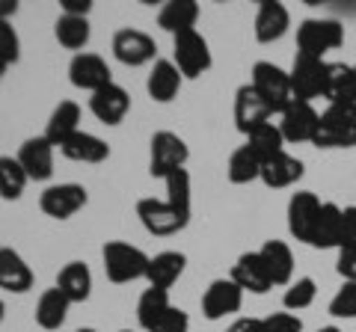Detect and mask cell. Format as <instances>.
I'll use <instances>...</instances> for the list:
<instances>
[{
  "mask_svg": "<svg viewBox=\"0 0 356 332\" xmlns=\"http://www.w3.org/2000/svg\"><path fill=\"white\" fill-rule=\"evenodd\" d=\"M102 261H104V273L113 285H128L137 279H146L149 273V261L152 256H146L140 247L125 240H107L102 249Z\"/></svg>",
  "mask_w": 356,
  "mask_h": 332,
  "instance_id": "obj_1",
  "label": "cell"
},
{
  "mask_svg": "<svg viewBox=\"0 0 356 332\" xmlns=\"http://www.w3.org/2000/svg\"><path fill=\"white\" fill-rule=\"evenodd\" d=\"M312 146L353 149L356 146V104H330L324 113H321Z\"/></svg>",
  "mask_w": 356,
  "mask_h": 332,
  "instance_id": "obj_2",
  "label": "cell"
},
{
  "mask_svg": "<svg viewBox=\"0 0 356 332\" xmlns=\"http://www.w3.org/2000/svg\"><path fill=\"white\" fill-rule=\"evenodd\" d=\"M288 74H291L294 101L312 104L315 98H327V90H330V63L297 53L294 65H291V72H288Z\"/></svg>",
  "mask_w": 356,
  "mask_h": 332,
  "instance_id": "obj_3",
  "label": "cell"
},
{
  "mask_svg": "<svg viewBox=\"0 0 356 332\" xmlns=\"http://www.w3.org/2000/svg\"><path fill=\"white\" fill-rule=\"evenodd\" d=\"M344 42V27L336 18H306L297 30V53L324 60V53L336 51Z\"/></svg>",
  "mask_w": 356,
  "mask_h": 332,
  "instance_id": "obj_4",
  "label": "cell"
},
{
  "mask_svg": "<svg viewBox=\"0 0 356 332\" xmlns=\"http://www.w3.org/2000/svg\"><path fill=\"white\" fill-rule=\"evenodd\" d=\"M252 90L264 98V104L273 110V113H282V110L294 101V92H291V74L285 69H280L276 63H255L252 65Z\"/></svg>",
  "mask_w": 356,
  "mask_h": 332,
  "instance_id": "obj_5",
  "label": "cell"
},
{
  "mask_svg": "<svg viewBox=\"0 0 356 332\" xmlns=\"http://www.w3.org/2000/svg\"><path fill=\"white\" fill-rule=\"evenodd\" d=\"M172 63L178 65L181 77H202L211 69V48H208V39L202 36L199 30H187V33H178L172 36Z\"/></svg>",
  "mask_w": 356,
  "mask_h": 332,
  "instance_id": "obj_6",
  "label": "cell"
},
{
  "mask_svg": "<svg viewBox=\"0 0 356 332\" xmlns=\"http://www.w3.org/2000/svg\"><path fill=\"white\" fill-rule=\"evenodd\" d=\"M191 160L187 142L172 131H158L149 142V172L152 179H166L175 169H184Z\"/></svg>",
  "mask_w": 356,
  "mask_h": 332,
  "instance_id": "obj_7",
  "label": "cell"
},
{
  "mask_svg": "<svg viewBox=\"0 0 356 332\" xmlns=\"http://www.w3.org/2000/svg\"><path fill=\"white\" fill-rule=\"evenodd\" d=\"M110 48H113V57L128 65V69H137V65H149L158 60V45H154V39L149 33H143L137 27H122L113 33V42H110Z\"/></svg>",
  "mask_w": 356,
  "mask_h": 332,
  "instance_id": "obj_8",
  "label": "cell"
},
{
  "mask_svg": "<svg viewBox=\"0 0 356 332\" xmlns=\"http://www.w3.org/2000/svg\"><path fill=\"white\" fill-rule=\"evenodd\" d=\"M89 202V193L83 184H74V181H65V184H51L44 187L42 196H39V208L44 217L51 219H69L74 217L81 208H86Z\"/></svg>",
  "mask_w": 356,
  "mask_h": 332,
  "instance_id": "obj_9",
  "label": "cell"
},
{
  "mask_svg": "<svg viewBox=\"0 0 356 332\" xmlns=\"http://www.w3.org/2000/svg\"><path fill=\"white\" fill-rule=\"evenodd\" d=\"M137 217L143 229L149 231L154 238H170V235H178L181 229H187L191 219H184L175 208L166 202V199H140L137 202Z\"/></svg>",
  "mask_w": 356,
  "mask_h": 332,
  "instance_id": "obj_10",
  "label": "cell"
},
{
  "mask_svg": "<svg viewBox=\"0 0 356 332\" xmlns=\"http://www.w3.org/2000/svg\"><path fill=\"white\" fill-rule=\"evenodd\" d=\"M69 81L74 90H86V92H98L107 83H113V72L104 63V57L98 53H74L69 63Z\"/></svg>",
  "mask_w": 356,
  "mask_h": 332,
  "instance_id": "obj_11",
  "label": "cell"
},
{
  "mask_svg": "<svg viewBox=\"0 0 356 332\" xmlns=\"http://www.w3.org/2000/svg\"><path fill=\"white\" fill-rule=\"evenodd\" d=\"M241 306H243V291L232 279H214L202 294V315L208 320H222L235 315L241 312Z\"/></svg>",
  "mask_w": 356,
  "mask_h": 332,
  "instance_id": "obj_12",
  "label": "cell"
},
{
  "mask_svg": "<svg viewBox=\"0 0 356 332\" xmlns=\"http://www.w3.org/2000/svg\"><path fill=\"white\" fill-rule=\"evenodd\" d=\"M280 116H282L280 131H282L285 142H312V140H315L321 113H318V110L312 107V104H306V101H291Z\"/></svg>",
  "mask_w": 356,
  "mask_h": 332,
  "instance_id": "obj_13",
  "label": "cell"
},
{
  "mask_svg": "<svg viewBox=\"0 0 356 332\" xmlns=\"http://www.w3.org/2000/svg\"><path fill=\"white\" fill-rule=\"evenodd\" d=\"M273 116V110L264 104V98L252 90V83H243L241 90L235 92V125L243 137L252 134L255 128L267 125Z\"/></svg>",
  "mask_w": 356,
  "mask_h": 332,
  "instance_id": "obj_14",
  "label": "cell"
},
{
  "mask_svg": "<svg viewBox=\"0 0 356 332\" xmlns=\"http://www.w3.org/2000/svg\"><path fill=\"white\" fill-rule=\"evenodd\" d=\"M232 282H238V288L243 294H267L273 288V279L267 273V264L261 258V252H243V256L235 261L232 267Z\"/></svg>",
  "mask_w": 356,
  "mask_h": 332,
  "instance_id": "obj_15",
  "label": "cell"
},
{
  "mask_svg": "<svg viewBox=\"0 0 356 332\" xmlns=\"http://www.w3.org/2000/svg\"><path fill=\"white\" fill-rule=\"evenodd\" d=\"M15 158H18L21 166H24L30 181H48L54 175V146L44 137L24 140Z\"/></svg>",
  "mask_w": 356,
  "mask_h": 332,
  "instance_id": "obj_16",
  "label": "cell"
},
{
  "mask_svg": "<svg viewBox=\"0 0 356 332\" xmlns=\"http://www.w3.org/2000/svg\"><path fill=\"white\" fill-rule=\"evenodd\" d=\"M89 110H92V116L102 122V125H119L131 110V95L122 90L119 83H107L104 90L92 92V98H89Z\"/></svg>",
  "mask_w": 356,
  "mask_h": 332,
  "instance_id": "obj_17",
  "label": "cell"
},
{
  "mask_svg": "<svg viewBox=\"0 0 356 332\" xmlns=\"http://www.w3.org/2000/svg\"><path fill=\"white\" fill-rule=\"evenodd\" d=\"M288 27H291V13L280 0H261L259 13H255V39L261 45H270V42H280Z\"/></svg>",
  "mask_w": 356,
  "mask_h": 332,
  "instance_id": "obj_18",
  "label": "cell"
},
{
  "mask_svg": "<svg viewBox=\"0 0 356 332\" xmlns=\"http://www.w3.org/2000/svg\"><path fill=\"white\" fill-rule=\"evenodd\" d=\"M321 205L324 202H321L315 193H309V190H300V193L291 196V202H288V231H291L297 240L309 243L312 226H315V219H318Z\"/></svg>",
  "mask_w": 356,
  "mask_h": 332,
  "instance_id": "obj_19",
  "label": "cell"
},
{
  "mask_svg": "<svg viewBox=\"0 0 356 332\" xmlns=\"http://www.w3.org/2000/svg\"><path fill=\"white\" fill-rule=\"evenodd\" d=\"M181 81L184 77L172 60H154L152 69H149V77H146V92H149L152 101L170 104L178 95V90H181Z\"/></svg>",
  "mask_w": 356,
  "mask_h": 332,
  "instance_id": "obj_20",
  "label": "cell"
},
{
  "mask_svg": "<svg viewBox=\"0 0 356 332\" xmlns=\"http://www.w3.org/2000/svg\"><path fill=\"white\" fill-rule=\"evenodd\" d=\"M33 288V270L24 256L15 249H0V291L6 294H27Z\"/></svg>",
  "mask_w": 356,
  "mask_h": 332,
  "instance_id": "obj_21",
  "label": "cell"
},
{
  "mask_svg": "<svg viewBox=\"0 0 356 332\" xmlns=\"http://www.w3.org/2000/svg\"><path fill=\"white\" fill-rule=\"evenodd\" d=\"M341 211L336 202H324L318 211V219L312 226L309 247L315 249H341Z\"/></svg>",
  "mask_w": 356,
  "mask_h": 332,
  "instance_id": "obj_22",
  "label": "cell"
},
{
  "mask_svg": "<svg viewBox=\"0 0 356 332\" xmlns=\"http://www.w3.org/2000/svg\"><path fill=\"white\" fill-rule=\"evenodd\" d=\"M184 267H187V256H184V252H175V249L158 252V256H152V261H149L146 282H149V288L170 291V288L184 276Z\"/></svg>",
  "mask_w": 356,
  "mask_h": 332,
  "instance_id": "obj_23",
  "label": "cell"
},
{
  "mask_svg": "<svg viewBox=\"0 0 356 332\" xmlns=\"http://www.w3.org/2000/svg\"><path fill=\"white\" fill-rule=\"evenodd\" d=\"M60 154L74 163H104L110 158V146L102 137L89 134V131H77L74 137H69L60 146Z\"/></svg>",
  "mask_w": 356,
  "mask_h": 332,
  "instance_id": "obj_24",
  "label": "cell"
},
{
  "mask_svg": "<svg viewBox=\"0 0 356 332\" xmlns=\"http://www.w3.org/2000/svg\"><path fill=\"white\" fill-rule=\"evenodd\" d=\"M77 131H81V107L74 101H60L54 107V113L48 119V125H44V140L51 142L54 149H60L65 140L74 137Z\"/></svg>",
  "mask_w": 356,
  "mask_h": 332,
  "instance_id": "obj_25",
  "label": "cell"
},
{
  "mask_svg": "<svg viewBox=\"0 0 356 332\" xmlns=\"http://www.w3.org/2000/svg\"><path fill=\"white\" fill-rule=\"evenodd\" d=\"M303 179V160L291 158L288 151H280L276 158L261 163V181L273 190H282V187H291Z\"/></svg>",
  "mask_w": 356,
  "mask_h": 332,
  "instance_id": "obj_26",
  "label": "cell"
},
{
  "mask_svg": "<svg viewBox=\"0 0 356 332\" xmlns=\"http://www.w3.org/2000/svg\"><path fill=\"white\" fill-rule=\"evenodd\" d=\"M196 21H199V3L196 0H166L158 13V27L172 33H187V30H196Z\"/></svg>",
  "mask_w": 356,
  "mask_h": 332,
  "instance_id": "obj_27",
  "label": "cell"
},
{
  "mask_svg": "<svg viewBox=\"0 0 356 332\" xmlns=\"http://www.w3.org/2000/svg\"><path fill=\"white\" fill-rule=\"evenodd\" d=\"M57 288L65 294V300L72 306L74 303H86L92 297V273L83 261H69L65 267L57 273Z\"/></svg>",
  "mask_w": 356,
  "mask_h": 332,
  "instance_id": "obj_28",
  "label": "cell"
},
{
  "mask_svg": "<svg viewBox=\"0 0 356 332\" xmlns=\"http://www.w3.org/2000/svg\"><path fill=\"white\" fill-rule=\"evenodd\" d=\"M259 252L267 264V273H270L273 285H291L294 282V252L285 240H264V247Z\"/></svg>",
  "mask_w": 356,
  "mask_h": 332,
  "instance_id": "obj_29",
  "label": "cell"
},
{
  "mask_svg": "<svg viewBox=\"0 0 356 332\" xmlns=\"http://www.w3.org/2000/svg\"><path fill=\"white\" fill-rule=\"evenodd\" d=\"M69 308H72V303L65 300V294L60 291L57 285H54V288H48V291H42L33 317H36V324L42 329L54 332V329H60L65 324V317H69Z\"/></svg>",
  "mask_w": 356,
  "mask_h": 332,
  "instance_id": "obj_30",
  "label": "cell"
},
{
  "mask_svg": "<svg viewBox=\"0 0 356 332\" xmlns=\"http://www.w3.org/2000/svg\"><path fill=\"white\" fill-rule=\"evenodd\" d=\"M54 36L65 51H77L83 53V48L89 45V36H92V27H89V18L83 15H60L57 24H54Z\"/></svg>",
  "mask_w": 356,
  "mask_h": 332,
  "instance_id": "obj_31",
  "label": "cell"
},
{
  "mask_svg": "<svg viewBox=\"0 0 356 332\" xmlns=\"http://www.w3.org/2000/svg\"><path fill=\"white\" fill-rule=\"evenodd\" d=\"M330 104H356V65L330 63Z\"/></svg>",
  "mask_w": 356,
  "mask_h": 332,
  "instance_id": "obj_32",
  "label": "cell"
},
{
  "mask_svg": "<svg viewBox=\"0 0 356 332\" xmlns=\"http://www.w3.org/2000/svg\"><path fill=\"white\" fill-rule=\"evenodd\" d=\"M166 184V202H170L184 219H191L193 211V184H191V172L187 169H175L163 179Z\"/></svg>",
  "mask_w": 356,
  "mask_h": 332,
  "instance_id": "obj_33",
  "label": "cell"
},
{
  "mask_svg": "<svg viewBox=\"0 0 356 332\" xmlns=\"http://www.w3.org/2000/svg\"><path fill=\"white\" fill-rule=\"evenodd\" d=\"M226 175H229L232 184H250L255 179H261V158L247 146V142H243L241 149L232 151L229 166H226Z\"/></svg>",
  "mask_w": 356,
  "mask_h": 332,
  "instance_id": "obj_34",
  "label": "cell"
},
{
  "mask_svg": "<svg viewBox=\"0 0 356 332\" xmlns=\"http://www.w3.org/2000/svg\"><path fill=\"white\" fill-rule=\"evenodd\" d=\"M27 172L24 166L18 163V158H9V154H0V196L6 199V202H18L21 196L27 190Z\"/></svg>",
  "mask_w": 356,
  "mask_h": 332,
  "instance_id": "obj_35",
  "label": "cell"
},
{
  "mask_svg": "<svg viewBox=\"0 0 356 332\" xmlns=\"http://www.w3.org/2000/svg\"><path fill=\"white\" fill-rule=\"evenodd\" d=\"M247 146H250L255 154H259L261 163H264V160L276 158V154H280V151H285V137H282L280 125H273V122H267V125L255 128L252 134H247Z\"/></svg>",
  "mask_w": 356,
  "mask_h": 332,
  "instance_id": "obj_36",
  "label": "cell"
},
{
  "mask_svg": "<svg viewBox=\"0 0 356 332\" xmlns=\"http://www.w3.org/2000/svg\"><path fill=\"white\" fill-rule=\"evenodd\" d=\"M170 291H161V288H146L137 300V324L143 332H149L152 324L158 320L166 308H170Z\"/></svg>",
  "mask_w": 356,
  "mask_h": 332,
  "instance_id": "obj_37",
  "label": "cell"
},
{
  "mask_svg": "<svg viewBox=\"0 0 356 332\" xmlns=\"http://www.w3.org/2000/svg\"><path fill=\"white\" fill-rule=\"evenodd\" d=\"M315 297H318V285L312 276H300L297 282L288 285V291L282 297V306H285V312H303V308H309L312 303H315Z\"/></svg>",
  "mask_w": 356,
  "mask_h": 332,
  "instance_id": "obj_38",
  "label": "cell"
},
{
  "mask_svg": "<svg viewBox=\"0 0 356 332\" xmlns=\"http://www.w3.org/2000/svg\"><path fill=\"white\" fill-rule=\"evenodd\" d=\"M0 60L15 65L21 60V39H18V30L13 27V21H3L0 18Z\"/></svg>",
  "mask_w": 356,
  "mask_h": 332,
  "instance_id": "obj_39",
  "label": "cell"
},
{
  "mask_svg": "<svg viewBox=\"0 0 356 332\" xmlns=\"http://www.w3.org/2000/svg\"><path fill=\"white\" fill-rule=\"evenodd\" d=\"M149 332H191V315L178 306H170L166 312L154 320Z\"/></svg>",
  "mask_w": 356,
  "mask_h": 332,
  "instance_id": "obj_40",
  "label": "cell"
},
{
  "mask_svg": "<svg viewBox=\"0 0 356 332\" xmlns=\"http://www.w3.org/2000/svg\"><path fill=\"white\" fill-rule=\"evenodd\" d=\"M330 315L336 317H356V282H344L339 294L330 300Z\"/></svg>",
  "mask_w": 356,
  "mask_h": 332,
  "instance_id": "obj_41",
  "label": "cell"
},
{
  "mask_svg": "<svg viewBox=\"0 0 356 332\" xmlns=\"http://www.w3.org/2000/svg\"><path fill=\"white\" fill-rule=\"evenodd\" d=\"M261 332H303V320L291 312H276L261 320Z\"/></svg>",
  "mask_w": 356,
  "mask_h": 332,
  "instance_id": "obj_42",
  "label": "cell"
},
{
  "mask_svg": "<svg viewBox=\"0 0 356 332\" xmlns=\"http://www.w3.org/2000/svg\"><path fill=\"white\" fill-rule=\"evenodd\" d=\"M336 270L344 276V282H356V243L353 247H341L339 249Z\"/></svg>",
  "mask_w": 356,
  "mask_h": 332,
  "instance_id": "obj_43",
  "label": "cell"
},
{
  "mask_svg": "<svg viewBox=\"0 0 356 332\" xmlns=\"http://www.w3.org/2000/svg\"><path fill=\"white\" fill-rule=\"evenodd\" d=\"M356 243V205L341 211V247H353Z\"/></svg>",
  "mask_w": 356,
  "mask_h": 332,
  "instance_id": "obj_44",
  "label": "cell"
},
{
  "mask_svg": "<svg viewBox=\"0 0 356 332\" xmlns=\"http://www.w3.org/2000/svg\"><path fill=\"white\" fill-rule=\"evenodd\" d=\"M60 9H63V15L89 18V13H92V0H60Z\"/></svg>",
  "mask_w": 356,
  "mask_h": 332,
  "instance_id": "obj_45",
  "label": "cell"
},
{
  "mask_svg": "<svg viewBox=\"0 0 356 332\" xmlns=\"http://www.w3.org/2000/svg\"><path fill=\"white\" fill-rule=\"evenodd\" d=\"M226 332H261V320L259 317H238Z\"/></svg>",
  "mask_w": 356,
  "mask_h": 332,
  "instance_id": "obj_46",
  "label": "cell"
},
{
  "mask_svg": "<svg viewBox=\"0 0 356 332\" xmlns=\"http://www.w3.org/2000/svg\"><path fill=\"white\" fill-rule=\"evenodd\" d=\"M15 13H18V0H0V18L13 21Z\"/></svg>",
  "mask_w": 356,
  "mask_h": 332,
  "instance_id": "obj_47",
  "label": "cell"
},
{
  "mask_svg": "<svg viewBox=\"0 0 356 332\" xmlns=\"http://www.w3.org/2000/svg\"><path fill=\"white\" fill-rule=\"evenodd\" d=\"M6 69H9V63H3V60H0V81H3V74H6Z\"/></svg>",
  "mask_w": 356,
  "mask_h": 332,
  "instance_id": "obj_48",
  "label": "cell"
},
{
  "mask_svg": "<svg viewBox=\"0 0 356 332\" xmlns=\"http://www.w3.org/2000/svg\"><path fill=\"white\" fill-rule=\"evenodd\" d=\"M3 317H6V303L0 300V324H3Z\"/></svg>",
  "mask_w": 356,
  "mask_h": 332,
  "instance_id": "obj_49",
  "label": "cell"
},
{
  "mask_svg": "<svg viewBox=\"0 0 356 332\" xmlns=\"http://www.w3.org/2000/svg\"><path fill=\"white\" fill-rule=\"evenodd\" d=\"M318 332H341L339 326H324V329H318Z\"/></svg>",
  "mask_w": 356,
  "mask_h": 332,
  "instance_id": "obj_50",
  "label": "cell"
},
{
  "mask_svg": "<svg viewBox=\"0 0 356 332\" xmlns=\"http://www.w3.org/2000/svg\"><path fill=\"white\" fill-rule=\"evenodd\" d=\"M77 332H98V329H92V326H83V329H77Z\"/></svg>",
  "mask_w": 356,
  "mask_h": 332,
  "instance_id": "obj_51",
  "label": "cell"
},
{
  "mask_svg": "<svg viewBox=\"0 0 356 332\" xmlns=\"http://www.w3.org/2000/svg\"><path fill=\"white\" fill-rule=\"evenodd\" d=\"M119 332H143V329H119Z\"/></svg>",
  "mask_w": 356,
  "mask_h": 332,
  "instance_id": "obj_52",
  "label": "cell"
},
{
  "mask_svg": "<svg viewBox=\"0 0 356 332\" xmlns=\"http://www.w3.org/2000/svg\"><path fill=\"white\" fill-rule=\"evenodd\" d=\"M0 249H3V247H0Z\"/></svg>",
  "mask_w": 356,
  "mask_h": 332,
  "instance_id": "obj_53",
  "label": "cell"
}]
</instances>
